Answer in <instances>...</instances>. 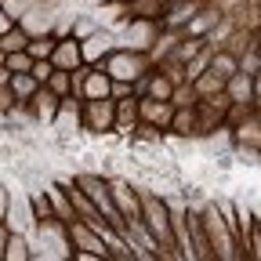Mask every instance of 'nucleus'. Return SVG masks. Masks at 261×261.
Listing matches in <instances>:
<instances>
[{
	"label": "nucleus",
	"mask_w": 261,
	"mask_h": 261,
	"mask_svg": "<svg viewBox=\"0 0 261 261\" xmlns=\"http://www.w3.org/2000/svg\"><path fill=\"white\" fill-rule=\"evenodd\" d=\"M142 221L152 232V240L160 243L163 257H178L174 250V218H171V203H163L156 192L142 189Z\"/></svg>",
	"instance_id": "nucleus-1"
},
{
	"label": "nucleus",
	"mask_w": 261,
	"mask_h": 261,
	"mask_svg": "<svg viewBox=\"0 0 261 261\" xmlns=\"http://www.w3.org/2000/svg\"><path fill=\"white\" fill-rule=\"evenodd\" d=\"M203 228H207V243H211V257H240V240H236V228L228 225V218L221 214L218 203H211L203 214Z\"/></svg>",
	"instance_id": "nucleus-2"
},
{
	"label": "nucleus",
	"mask_w": 261,
	"mask_h": 261,
	"mask_svg": "<svg viewBox=\"0 0 261 261\" xmlns=\"http://www.w3.org/2000/svg\"><path fill=\"white\" fill-rule=\"evenodd\" d=\"M149 65H152V62H149V55H145V51L113 47V51H109V58L102 62V69H106L113 80H127V84H130V80H135L138 73H145Z\"/></svg>",
	"instance_id": "nucleus-3"
},
{
	"label": "nucleus",
	"mask_w": 261,
	"mask_h": 261,
	"mask_svg": "<svg viewBox=\"0 0 261 261\" xmlns=\"http://www.w3.org/2000/svg\"><path fill=\"white\" fill-rule=\"evenodd\" d=\"M84 130H94V135H109L116 130V98H84Z\"/></svg>",
	"instance_id": "nucleus-4"
},
{
	"label": "nucleus",
	"mask_w": 261,
	"mask_h": 261,
	"mask_svg": "<svg viewBox=\"0 0 261 261\" xmlns=\"http://www.w3.org/2000/svg\"><path fill=\"white\" fill-rule=\"evenodd\" d=\"M109 192H113V203L123 214V221H138L142 218V189H135L123 178H109Z\"/></svg>",
	"instance_id": "nucleus-5"
},
{
	"label": "nucleus",
	"mask_w": 261,
	"mask_h": 261,
	"mask_svg": "<svg viewBox=\"0 0 261 261\" xmlns=\"http://www.w3.org/2000/svg\"><path fill=\"white\" fill-rule=\"evenodd\" d=\"M160 18H130L127 22V37H123V44L120 47H130V51H145L149 55V47L156 44V37H160Z\"/></svg>",
	"instance_id": "nucleus-6"
},
{
	"label": "nucleus",
	"mask_w": 261,
	"mask_h": 261,
	"mask_svg": "<svg viewBox=\"0 0 261 261\" xmlns=\"http://www.w3.org/2000/svg\"><path fill=\"white\" fill-rule=\"evenodd\" d=\"M138 120L156 127V130H171V120H174V102H163V98H152V94H142L138 98Z\"/></svg>",
	"instance_id": "nucleus-7"
},
{
	"label": "nucleus",
	"mask_w": 261,
	"mask_h": 261,
	"mask_svg": "<svg viewBox=\"0 0 261 261\" xmlns=\"http://www.w3.org/2000/svg\"><path fill=\"white\" fill-rule=\"evenodd\" d=\"M109 87H113V76L102 69V65H87V62H84V80H80L76 94H80V98H106Z\"/></svg>",
	"instance_id": "nucleus-8"
},
{
	"label": "nucleus",
	"mask_w": 261,
	"mask_h": 261,
	"mask_svg": "<svg viewBox=\"0 0 261 261\" xmlns=\"http://www.w3.org/2000/svg\"><path fill=\"white\" fill-rule=\"evenodd\" d=\"M58 102H62V98H58L47 84H40V91L25 102V109H29L33 116H37L40 123H47V127H51V123H55V116H58Z\"/></svg>",
	"instance_id": "nucleus-9"
},
{
	"label": "nucleus",
	"mask_w": 261,
	"mask_h": 261,
	"mask_svg": "<svg viewBox=\"0 0 261 261\" xmlns=\"http://www.w3.org/2000/svg\"><path fill=\"white\" fill-rule=\"evenodd\" d=\"M113 47H116V40L109 37V33H98V29L91 33V37H84V40H80V55H84V62H87V65H102V62L109 58V51H113Z\"/></svg>",
	"instance_id": "nucleus-10"
},
{
	"label": "nucleus",
	"mask_w": 261,
	"mask_h": 261,
	"mask_svg": "<svg viewBox=\"0 0 261 261\" xmlns=\"http://www.w3.org/2000/svg\"><path fill=\"white\" fill-rule=\"evenodd\" d=\"M51 62H55V69H76V65H84V55H80V37H73V33L58 37Z\"/></svg>",
	"instance_id": "nucleus-11"
},
{
	"label": "nucleus",
	"mask_w": 261,
	"mask_h": 261,
	"mask_svg": "<svg viewBox=\"0 0 261 261\" xmlns=\"http://www.w3.org/2000/svg\"><path fill=\"white\" fill-rule=\"evenodd\" d=\"M51 127H84V98L80 94H65L58 102V116Z\"/></svg>",
	"instance_id": "nucleus-12"
},
{
	"label": "nucleus",
	"mask_w": 261,
	"mask_h": 261,
	"mask_svg": "<svg viewBox=\"0 0 261 261\" xmlns=\"http://www.w3.org/2000/svg\"><path fill=\"white\" fill-rule=\"evenodd\" d=\"M138 94H130V98H120L116 102V130L120 135H135L138 130Z\"/></svg>",
	"instance_id": "nucleus-13"
},
{
	"label": "nucleus",
	"mask_w": 261,
	"mask_h": 261,
	"mask_svg": "<svg viewBox=\"0 0 261 261\" xmlns=\"http://www.w3.org/2000/svg\"><path fill=\"white\" fill-rule=\"evenodd\" d=\"M225 94L232 98V102H240V106H250V102H254V76L243 73V69L232 73V76L225 80Z\"/></svg>",
	"instance_id": "nucleus-14"
},
{
	"label": "nucleus",
	"mask_w": 261,
	"mask_h": 261,
	"mask_svg": "<svg viewBox=\"0 0 261 261\" xmlns=\"http://www.w3.org/2000/svg\"><path fill=\"white\" fill-rule=\"evenodd\" d=\"M18 25L29 33V37H40V33H55L51 29V18H47V11L37 4V0H33V4L22 11V18H18Z\"/></svg>",
	"instance_id": "nucleus-15"
},
{
	"label": "nucleus",
	"mask_w": 261,
	"mask_h": 261,
	"mask_svg": "<svg viewBox=\"0 0 261 261\" xmlns=\"http://www.w3.org/2000/svg\"><path fill=\"white\" fill-rule=\"evenodd\" d=\"M171 135H181V138H200V116H196V106L174 109V120H171Z\"/></svg>",
	"instance_id": "nucleus-16"
},
{
	"label": "nucleus",
	"mask_w": 261,
	"mask_h": 261,
	"mask_svg": "<svg viewBox=\"0 0 261 261\" xmlns=\"http://www.w3.org/2000/svg\"><path fill=\"white\" fill-rule=\"evenodd\" d=\"M211 73H218V76H232V73H240V58L228 51V47H214V55H211Z\"/></svg>",
	"instance_id": "nucleus-17"
},
{
	"label": "nucleus",
	"mask_w": 261,
	"mask_h": 261,
	"mask_svg": "<svg viewBox=\"0 0 261 261\" xmlns=\"http://www.w3.org/2000/svg\"><path fill=\"white\" fill-rule=\"evenodd\" d=\"M11 91H15V98H18V106H25L29 98L40 91V80L33 76V73H15V76H11Z\"/></svg>",
	"instance_id": "nucleus-18"
},
{
	"label": "nucleus",
	"mask_w": 261,
	"mask_h": 261,
	"mask_svg": "<svg viewBox=\"0 0 261 261\" xmlns=\"http://www.w3.org/2000/svg\"><path fill=\"white\" fill-rule=\"evenodd\" d=\"M33 257V247L25 240V232H11L8 247H4V261H29Z\"/></svg>",
	"instance_id": "nucleus-19"
},
{
	"label": "nucleus",
	"mask_w": 261,
	"mask_h": 261,
	"mask_svg": "<svg viewBox=\"0 0 261 261\" xmlns=\"http://www.w3.org/2000/svg\"><path fill=\"white\" fill-rule=\"evenodd\" d=\"M192 87H196V94H200V98H211V94H221L225 91V76H218V73H200V76H196L192 80Z\"/></svg>",
	"instance_id": "nucleus-20"
},
{
	"label": "nucleus",
	"mask_w": 261,
	"mask_h": 261,
	"mask_svg": "<svg viewBox=\"0 0 261 261\" xmlns=\"http://www.w3.org/2000/svg\"><path fill=\"white\" fill-rule=\"evenodd\" d=\"M171 91H174V80L160 69V65H152V80H149V94L152 98H163V102H171Z\"/></svg>",
	"instance_id": "nucleus-21"
},
{
	"label": "nucleus",
	"mask_w": 261,
	"mask_h": 261,
	"mask_svg": "<svg viewBox=\"0 0 261 261\" xmlns=\"http://www.w3.org/2000/svg\"><path fill=\"white\" fill-rule=\"evenodd\" d=\"M55 44H58L55 33H40V37H29L25 51H29L33 58H51V55H55Z\"/></svg>",
	"instance_id": "nucleus-22"
},
{
	"label": "nucleus",
	"mask_w": 261,
	"mask_h": 261,
	"mask_svg": "<svg viewBox=\"0 0 261 261\" xmlns=\"http://www.w3.org/2000/svg\"><path fill=\"white\" fill-rule=\"evenodd\" d=\"M29 207H33V218H37V221H51V218H58L47 192H29Z\"/></svg>",
	"instance_id": "nucleus-23"
},
{
	"label": "nucleus",
	"mask_w": 261,
	"mask_h": 261,
	"mask_svg": "<svg viewBox=\"0 0 261 261\" xmlns=\"http://www.w3.org/2000/svg\"><path fill=\"white\" fill-rule=\"evenodd\" d=\"M25 44H29V33H25L18 22H15V25L4 33V37H0V47H4L8 55H11V51H25Z\"/></svg>",
	"instance_id": "nucleus-24"
},
{
	"label": "nucleus",
	"mask_w": 261,
	"mask_h": 261,
	"mask_svg": "<svg viewBox=\"0 0 261 261\" xmlns=\"http://www.w3.org/2000/svg\"><path fill=\"white\" fill-rule=\"evenodd\" d=\"M171 102H174V109H185V106H196V102H200V94H196V87H192L189 80H181V84H174V91H171Z\"/></svg>",
	"instance_id": "nucleus-25"
},
{
	"label": "nucleus",
	"mask_w": 261,
	"mask_h": 261,
	"mask_svg": "<svg viewBox=\"0 0 261 261\" xmlns=\"http://www.w3.org/2000/svg\"><path fill=\"white\" fill-rule=\"evenodd\" d=\"M47 87H51L58 98L73 94V69H55V73L47 76Z\"/></svg>",
	"instance_id": "nucleus-26"
},
{
	"label": "nucleus",
	"mask_w": 261,
	"mask_h": 261,
	"mask_svg": "<svg viewBox=\"0 0 261 261\" xmlns=\"http://www.w3.org/2000/svg\"><path fill=\"white\" fill-rule=\"evenodd\" d=\"M4 65H8L11 73H29V69H33V55H29V51H11Z\"/></svg>",
	"instance_id": "nucleus-27"
},
{
	"label": "nucleus",
	"mask_w": 261,
	"mask_h": 261,
	"mask_svg": "<svg viewBox=\"0 0 261 261\" xmlns=\"http://www.w3.org/2000/svg\"><path fill=\"white\" fill-rule=\"evenodd\" d=\"M29 73L37 76L40 84H47V76L55 73V62H51V58H33V69H29Z\"/></svg>",
	"instance_id": "nucleus-28"
},
{
	"label": "nucleus",
	"mask_w": 261,
	"mask_h": 261,
	"mask_svg": "<svg viewBox=\"0 0 261 261\" xmlns=\"http://www.w3.org/2000/svg\"><path fill=\"white\" fill-rule=\"evenodd\" d=\"M11 109H18V98H15L11 84H4L0 87V113H11Z\"/></svg>",
	"instance_id": "nucleus-29"
},
{
	"label": "nucleus",
	"mask_w": 261,
	"mask_h": 261,
	"mask_svg": "<svg viewBox=\"0 0 261 261\" xmlns=\"http://www.w3.org/2000/svg\"><path fill=\"white\" fill-rule=\"evenodd\" d=\"M29 4H33V0H4V8H8V15H11L15 22L22 18V11H25Z\"/></svg>",
	"instance_id": "nucleus-30"
},
{
	"label": "nucleus",
	"mask_w": 261,
	"mask_h": 261,
	"mask_svg": "<svg viewBox=\"0 0 261 261\" xmlns=\"http://www.w3.org/2000/svg\"><path fill=\"white\" fill-rule=\"evenodd\" d=\"M109 94L116 98V102H120V98H130V94H135V91H130V84L127 80H113V87H109Z\"/></svg>",
	"instance_id": "nucleus-31"
},
{
	"label": "nucleus",
	"mask_w": 261,
	"mask_h": 261,
	"mask_svg": "<svg viewBox=\"0 0 261 261\" xmlns=\"http://www.w3.org/2000/svg\"><path fill=\"white\" fill-rule=\"evenodd\" d=\"M91 33H94V22H87V18H76L73 22V37L84 40V37H91Z\"/></svg>",
	"instance_id": "nucleus-32"
},
{
	"label": "nucleus",
	"mask_w": 261,
	"mask_h": 261,
	"mask_svg": "<svg viewBox=\"0 0 261 261\" xmlns=\"http://www.w3.org/2000/svg\"><path fill=\"white\" fill-rule=\"evenodd\" d=\"M8 240H11V225L0 218V261H4V247H8Z\"/></svg>",
	"instance_id": "nucleus-33"
},
{
	"label": "nucleus",
	"mask_w": 261,
	"mask_h": 261,
	"mask_svg": "<svg viewBox=\"0 0 261 261\" xmlns=\"http://www.w3.org/2000/svg\"><path fill=\"white\" fill-rule=\"evenodd\" d=\"M69 257H73V261H102L94 250H80V247H73V254H69Z\"/></svg>",
	"instance_id": "nucleus-34"
},
{
	"label": "nucleus",
	"mask_w": 261,
	"mask_h": 261,
	"mask_svg": "<svg viewBox=\"0 0 261 261\" xmlns=\"http://www.w3.org/2000/svg\"><path fill=\"white\" fill-rule=\"evenodd\" d=\"M11 25H15V18L8 15V8H4V4H0V37H4V33H8Z\"/></svg>",
	"instance_id": "nucleus-35"
},
{
	"label": "nucleus",
	"mask_w": 261,
	"mask_h": 261,
	"mask_svg": "<svg viewBox=\"0 0 261 261\" xmlns=\"http://www.w3.org/2000/svg\"><path fill=\"white\" fill-rule=\"evenodd\" d=\"M8 207H11V192L0 185V218H8Z\"/></svg>",
	"instance_id": "nucleus-36"
},
{
	"label": "nucleus",
	"mask_w": 261,
	"mask_h": 261,
	"mask_svg": "<svg viewBox=\"0 0 261 261\" xmlns=\"http://www.w3.org/2000/svg\"><path fill=\"white\" fill-rule=\"evenodd\" d=\"M254 106L261 109V69L254 73Z\"/></svg>",
	"instance_id": "nucleus-37"
},
{
	"label": "nucleus",
	"mask_w": 261,
	"mask_h": 261,
	"mask_svg": "<svg viewBox=\"0 0 261 261\" xmlns=\"http://www.w3.org/2000/svg\"><path fill=\"white\" fill-rule=\"evenodd\" d=\"M11 76H15V73L8 69V65H0V87H4V84H11Z\"/></svg>",
	"instance_id": "nucleus-38"
},
{
	"label": "nucleus",
	"mask_w": 261,
	"mask_h": 261,
	"mask_svg": "<svg viewBox=\"0 0 261 261\" xmlns=\"http://www.w3.org/2000/svg\"><path fill=\"white\" fill-rule=\"evenodd\" d=\"M91 4H113V0H91Z\"/></svg>",
	"instance_id": "nucleus-39"
},
{
	"label": "nucleus",
	"mask_w": 261,
	"mask_h": 261,
	"mask_svg": "<svg viewBox=\"0 0 261 261\" xmlns=\"http://www.w3.org/2000/svg\"><path fill=\"white\" fill-rule=\"evenodd\" d=\"M113 4H130V0H113Z\"/></svg>",
	"instance_id": "nucleus-40"
},
{
	"label": "nucleus",
	"mask_w": 261,
	"mask_h": 261,
	"mask_svg": "<svg viewBox=\"0 0 261 261\" xmlns=\"http://www.w3.org/2000/svg\"><path fill=\"white\" fill-rule=\"evenodd\" d=\"M0 4H4V0H0Z\"/></svg>",
	"instance_id": "nucleus-41"
}]
</instances>
